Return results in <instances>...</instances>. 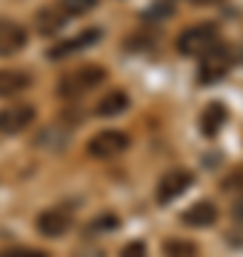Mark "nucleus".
I'll return each instance as SVG.
<instances>
[{"label": "nucleus", "instance_id": "obj_12", "mask_svg": "<svg viewBox=\"0 0 243 257\" xmlns=\"http://www.w3.org/2000/svg\"><path fill=\"white\" fill-rule=\"evenodd\" d=\"M29 86H32V77L26 72H20V69H0V97L20 94Z\"/></svg>", "mask_w": 243, "mask_h": 257}, {"label": "nucleus", "instance_id": "obj_17", "mask_svg": "<svg viewBox=\"0 0 243 257\" xmlns=\"http://www.w3.org/2000/svg\"><path fill=\"white\" fill-rule=\"evenodd\" d=\"M172 15H175L172 3H155V6H149V9L143 12V18L146 20H169Z\"/></svg>", "mask_w": 243, "mask_h": 257}, {"label": "nucleus", "instance_id": "obj_14", "mask_svg": "<svg viewBox=\"0 0 243 257\" xmlns=\"http://www.w3.org/2000/svg\"><path fill=\"white\" fill-rule=\"evenodd\" d=\"M163 254L166 257H197V246L192 240H178V237H169L163 243Z\"/></svg>", "mask_w": 243, "mask_h": 257}, {"label": "nucleus", "instance_id": "obj_11", "mask_svg": "<svg viewBox=\"0 0 243 257\" xmlns=\"http://www.w3.org/2000/svg\"><path fill=\"white\" fill-rule=\"evenodd\" d=\"M223 123H226V106L212 100L203 109V114H200V135L203 138H215L217 132L223 128Z\"/></svg>", "mask_w": 243, "mask_h": 257}, {"label": "nucleus", "instance_id": "obj_10", "mask_svg": "<svg viewBox=\"0 0 243 257\" xmlns=\"http://www.w3.org/2000/svg\"><path fill=\"white\" fill-rule=\"evenodd\" d=\"M180 220L186 223L189 229H209V226L217 220V209H215V203L200 200V203H195V206H189Z\"/></svg>", "mask_w": 243, "mask_h": 257}, {"label": "nucleus", "instance_id": "obj_9", "mask_svg": "<svg viewBox=\"0 0 243 257\" xmlns=\"http://www.w3.org/2000/svg\"><path fill=\"white\" fill-rule=\"evenodd\" d=\"M38 231L43 234V237H60V234H66V231L72 229V217L66 214V211H40L38 214Z\"/></svg>", "mask_w": 243, "mask_h": 257}, {"label": "nucleus", "instance_id": "obj_6", "mask_svg": "<svg viewBox=\"0 0 243 257\" xmlns=\"http://www.w3.org/2000/svg\"><path fill=\"white\" fill-rule=\"evenodd\" d=\"M192 180H195V177H192V172H186V169H172V172H166V175L158 180V192H155L158 203H172L175 197H180V194L192 186Z\"/></svg>", "mask_w": 243, "mask_h": 257}, {"label": "nucleus", "instance_id": "obj_2", "mask_svg": "<svg viewBox=\"0 0 243 257\" xmlns=\"http://www.w3.org/2000/svg\"><path fill=\"white\" fill-rule=\"evenodd\" d=\"M217 46V29L212 23H195L178 37V52L186 57H203Z\"/></svg>", "mask_w": 243, "mask_h": 257}, {"label": "nucleus", "instance_id": "obj_13", "mask_svg": "<svg viewBox=\"0 0 243 257\" xmlns=\"http://www.w3.org/2000/svg\"><path fill=\"white\" fill-rule=\"evenodd\" d=\"M129 109V94L126 92H109L106 97H100L97 100V106H94V114H100V117H114V114H120V111Z\"/></svg>", "mask_w": 243, "mask_h": 257}, {"label": "nucleus", "instance_id": "obj_18", "mask_svg": "<svg viewBox=\"0 0 243 257\" xmlns=\"http://www.w3.org/2000/svg\"><path fill=\"white\" fill-rule=\"evenodd\" d=\"M0 257H49V254L38 251V248H3Z\"/></svg>", "mask_w": 243, "mask_h": 257}, {"label": "nucleus", "instance_id": "obj_3", "mask_svg": "<svg viewBox=\"0 0 243 257\" xmlns=\"http://www.w3.org/2000/svg\"><path fill=\"white\" fill-rule=\"evenodd\" d=\"M129 149V135L120 132V128H103L97 132L89 143H86V152L94 157V160H106V157H117Z\"/></svg>", "mask_w": 243, "mask_h": 257}, {"label": "nucleus", "instance_id": "obj_8", "mask_svg": "<svg viewBox=\"0 0 243 257\" xmlns=\"http://www.w3.org/2000/svg\"><path fill=\"white\" fill-rule=\"evenodd\" d=\"M26 29L15 20L0 18V55H18L20 49H26Z\"/></svg>", "mask_w": 243, "mask_h": 257}, {"label": "nucleus", "instance_id": "obj_5", "mask_svg": "<svg viewBox=\"0 0 243 257\" xmlns=\"http://www.w3.org/2000/svg\"><path fill=\"white\" fill-rule=\"evenodd\" d=\"M229 66H232V57H229V52H226L220 43H217L212 52L203 55V63L197 69V80L203 83V86H212V83H217L220 77H226Z\"/></svg>", "mask_w": 243, "mask_h": 257}, {"label": "nucleus", "instance_id": "obj_4", "mask_svg": "<svg viewBox=\"0 0 243 257\" xmlns=\"http://www.w3.org/2000/svg\"><path fill=\"white\" fill-rule=\"evenodd\" d=\"M38 117V109L32 103H12L0 109V135H18L29 128Z\"/></svg>", "mask_w": 243, "mask_h": 257}, {"label": "nucleus", "instance_id": "obj_19", "mask_svg": "<svg viewBox=\"0 0 243 257\" xmlns=\"http://www.w3.org/2000/svg\"><path fill=\"white\" fill-rule=\"evenodd\" d=\"M120 257H146V243L143 240H135V243H126L120 251Z\"/></svg>", "mask_w": 243, "mask_h": 257}, {"label": "nucleus", "instance_id": "obj_7", "mask_svg": "<svg viewBox=\"0 0 243 257\" xmlns=\"http://www.w3.org/2000/svg\"><path fill=\"white\" fill-rule=\"evenodd\" d=\"M97 40H100V29H86V32H80V35L66 37V40H60L57 46L49 49V60H63V57L75 55V52H80V49H86V46H94Z\"/></svg>", "mask_w": 243, "mask_h": 257}, {"label": "nucleus", "instance_id": "obj_22", "mask_svg": "<svg viewBox=\"0 0 243 257\" xmlns=\"http://www.w3.org/2000/svg\"><path fill=\"white\" fill-rule=\"evenodd\" d=\"M234 220L243 223V197H240L237 203H234Z\"/></svg>", "mask_w": 243, "mask_h": 257}, {"label": "nucleus", "instance_id": "obj_15", "mask_svg": "<svg viewBox=\"0 0 243 257\" xmlns=\"http://www.w3.org/2000/svg\"><path fill=\"white\" fill-rule=\"evenodd\" d=\"M35 23H38V32H43V35H55L57 29L63 26V15H55L52 9H40L38 18H35Z\"/></svg>", "mask_w": 243, "mask_h": 257}, {"label": "nucleus", "instance_id": "obj_16", "mask_svg": "<svg viewBox=\"0 0 243 257\" xmlns=\"http://www.w3.org/2000/svg\"><path fill=\"white\" fill-rule=\"evenodd\" d=\"M97 6V0H60V9L66 12V15H86L89 9H94Z\"/></svg>", "mask_w": 243, "mask_h": 257}, {"label": "nucleus", "instance_id": "obj_21", "mask_svg": "<svg viewBox=\"0 0 243 257\" xmlns=\"http://www.w3.org/2000/svg\"><path fill=\"white\" fill-rule=\"evenodd\" d=\"M243 183V172H234V177H229V180H223V189H232V186Z\"/></svg>", "mask_w": 243, "mask_h": 257}, {"label": "nucleus", "instance_id": "obj_1", "mask_svg": "<svg viewBox=\"0 0 243 257\" xmlns=\"http://www.w3.org/2000/svg\"><path fill=\"white\" fill-rule=\"evenodd\" d=\"M100 83H106V69L89 63V66H80V69H75V72L63 74L60 83H57V94L66 97V100H75V97H80V94L97 89Z\"/></svg>", "mask_w": 243, "mask_h": 257}, {"label": "nucleus", "instance_id": "obj_20", "mask_svg": "<svg viewBox=\"0 0 243 257\" xmlns=\"http://www.w3.org/2000/svg\"><path fill=\"white\" fill-rule=\"evenodd\" d=\"M92 229H117V217H114V214H100V217L92 223Z\"/></svg>", "mask_w": 243, "mask_h": 257}]
</instances>
